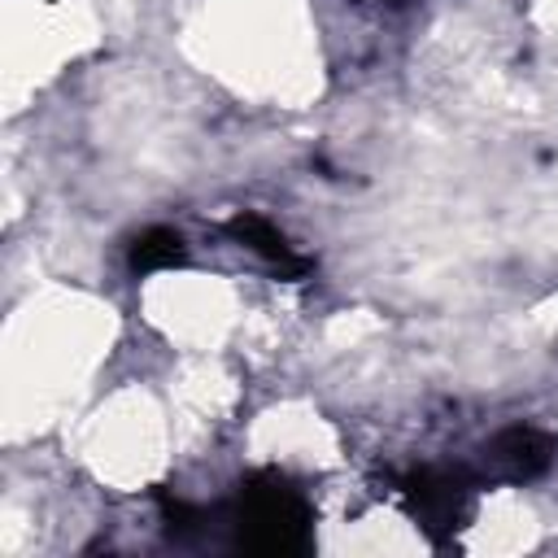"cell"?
Instances as JSON below:
<instances>
[{
	"mask_svg": "<svg viewBox=\"0 0 558 558\" xmlns=\"http://www.w3.org/2000/svg\"><path fill=\"white\" fill-rule=\"evenodd\" d=\"M122 314L92 288L48 279L26 288L4 318V423L9 445L61 436L96 397Z\"/></svg>",
	"mask_w": 558,
	"mask_h": 558,
	"instance_id": "1",
	"label": "cell"
},
{
	"mask_svg": "<svg viewBox=\"0 0 558 558\" xmlns=\"http://www.w3.org/2000/svg\"><path fill=\"white\" fill-rule=\"evenodd\" d=\"M187 61L248 105L305 109L323 92V48L305 0H192Z\"/></svg>",
	"mask_w": 558,
	"mask_h": 558,
	"instance_id": "2",
	"label": "cell"
},
{
	"mask_svg": "<svg viewBox=\"0 0 558 558\" xmlns=\"http://www.w3.org/2000/svg\"><path fill=\"white\" fill-rule=\"evenodd\" d=\"M74 471L113 497H140L157 488L183 449L166 388L148 379H122L96 388V397L61 432Z\"/></svg>",
	"mask_w": 558,
	"mask_h": 558,
	"instance_id": "3",
	"label": "cell"
},
{
	"mask_svg": "<svg viewBox=\"0 0 558 558\" xmlns=\"http://www.w3.org/2000/svg\"><path fill=\"white\" fill-rule=\"evenodd\" d=\"M135 314L170 353H227L240 344L253 310L231 275L205 266H170L140 283Z\"/></svg>",
	"mask_w": 558,
	"mask_h": 558,
	"instance_id": "4",
	"label": "cell"
},
{
	"mask_svg": "<svg viewBox=\"0 0 558 558\" xmlns=\"http://www.w3.org/2000/svg\"><path fill=\"white\" fill-rule=\"evenodd\" d=\"M240 453L262 471L336 475L349 462L340 423L310 397H275L240 423Z\"/></svg>",
	"mask_w": 558,
	"mask_h": 558,
	"instance_id": "5",
	"label": "cell"
},
{
	"mask_svg": "<svg viewBox=\"0 0 558 558\" xmlns=\"http://www.w3.org/2000/svg\"><path fill=\"white\" fill-rule=\"evenodd\" d=\"M161 388L170 397L183 445H205L218 427L235 423L244 401V371L227 353H174Z\"/></svg>",
	"mask_w": 558,
	"mask_h": 558,
	"instance_id": "6",
	"label": "cell"
},
{
	"mask_svg": "<svg viewBox=\"0 0 558 558\" xmlns=\"http://www.w3.org/2000/svg\"><path fill=\"white\" fill-rule=\"evenodd\" d=\"M541 536H545V514L536 497L514 484H497L475 497L458 545L471 554H523L536 549Z\"/></svg>",
	"mask_w": 558,
	"mask_h": 558,
	"instance_id": "7",
	"label": "cell"
},
{
	"mask_svg": "<svg viewBox=\"0 0 558 558\" xmlns=\"http://www.w3.org/2000/svg\"><path fill=\"white\" fill-rule=\"evenodd\" d=\"M318 549L327 554H414V549H427V541L418 523L392 501H353L327 519Z\"/></svg>",
	"mask_w": 558,
	"mask_h": 558,
	"instance_id": "8",
	"label": "cell"
},
{
	"mask_svg": "<svg viewBox=\"0 0 558 558\" xmlns=\"http://www.w3.org/2000/svg\"><path fill=\"white\" fill-rule=\"evenodd\" d=\"M527 26L541 39H558V0H527Z\"/></svg>",
	"mask_w": 558,
	"mask_h": 558,
	"instance_id": "9",
	"label": "cell"
}]
</instances>
